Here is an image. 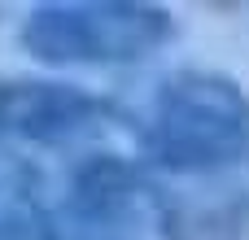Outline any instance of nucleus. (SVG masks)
I'll list each match as a JSON object with an SVG mask.
<instances>
[{
    "label": "nucleus",
    "mask_w": 249,
    "mask_h": 240,
    "mask_svg": "<svg viewBox=\"0 0 249 240\" xmlns=\"http://www.w3.org/2000/svg\"><path fill=\"white\" fill-rule=\"evenodd\" d=\"M136 144L153 175L214 184L249 171V92L214 70H179L153 92Z\"/></svg>",
    "instance_id": "1"
},
{
    "label": "nucleus",
    "mask_w": 249,
    "mask_h": 240,
    "mask_svg": "<svg viewBox=\"0 0 249 240\" xmlns=\"http://www.w3.org/2000/svg\"><path fill=\"white\" fill-rule=\"evenodd\" d=\"M18 39L44 66H136L175 39V17L144 0H53L22 17Z\"/></svg>",
    "instance_id": "2"
},
{
    "label": "nucleus",
    "mask_w": 249,
    "mask_h": 240,
    "mask_svg": "<svg viewBox=\"0 0 249 240\" xmlns=\"http://www.w3.org/2000/svg\"><path fill=\"white\" fill-rule=\"evenodd\" d=\"M158 175L118 149L74 157L57 197H48V240H158Z\"/></svg>",
    "instance_id": "3"
},
{
    "label": "nucleus",
    "mask_w": 249,
    "mask_h": 240,
    "mask_svg": "<svg viewBox=\"0 0 249 240\" xmlns=\"http://www.w3.org/2000/svg\"><path fill=\"white\" fill-rule=\"evenodd\" d=\"M127 127L123 109L88 87L57 79L0 74V144L4 149H48V153H92Z\"/></svg>",
    "instance_id": "4"
},
{
    "label": "nucleus",
    "mask_w": 249,
    "mask_h": 240,
    "mask_svg": "<svg viewBox=\"0 0 249 240\" xmlns=\"http://www.w3.org/2000/svg\"><path fill=\"white\" fill-rule=\"evenodd\" d=\"M158 240H249V188H166Z\"/></svg>",
    "instance_id": "5"
},
{
    "label": "nucleus",
    "mask_w": 249,
    "mask_h": 240,
    "mask_svg": "<svg viewBox=\"0 0 249 240\" xmlns=\"http://www.w3.org/2000/svg\"><path fill=\"white\" fill-rule=\"evenodd\" d=\"M0 240H48V192L18 157H0Z\"/></svg>",
    "instance_id": "6"
}]
</instances>
